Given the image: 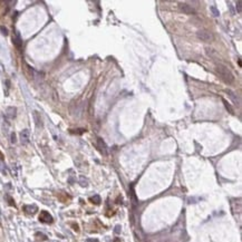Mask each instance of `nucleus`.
Masks as SVG:
<instances>
[{
    "mask_svg": "<svg viewBox=\"0 0 242 242\" xmlns=\"http://www.w3.org/2000/svg\"><path fill=\"white\" fill-rule=\"evenodd\" d=\"M225 93L228 94V96L232 100V102L234 103V105H236V106H240V104H241V100H240V97L235 94L234 92H232L231 89H227L225 91Z\"/></svg>",
    "mask_w": 242,
    "mask_h": 242,
    "instance_id": "39448f33",
    "label": "nucleus"
},
{
    "mask_svg": "<svg viewBox=\"0 0 242 242\" xmlns=\"http://www.w3.org/2000/svg\"><path fill=\"white\" fill-rule=\"evenodd\" d=\"M11 143H16V134L15 133L11 134Z\"/></svg>",
    "mask_w": 242,
    "mask_h": 242,
    "instance_id": "6ab92c4d",
    "label": "nucleus"
},
{
    "mask_svg": "<svg viewBox=\"0 0 242 242\" xmlns=\"http://www.w3.org/2000/svg\"><path fill=\"white\" fill-rule=\"evenodd\" d=\"M180 9H181V11H183L185 15H195L196 14V10H195L192 6H190L189 3H185V2H181V3H180Z\"/></svg>",
    "mask_w": 242,
    "mask_h": 242,
    "instance_id": "7ed1b4c3",
    "label": "nucleus"
},
{
    "mask_svg": "<svg viewBox=\"0 0 242 242\" xmlns=\"http://www.w3.org/2000/svg\"><path fill=\"white\" fill-rule=\"evenodd\" d=\"M210 10L212 11V14H213L214 17H218V16L220 15V12H219V10H218V8L215 7L214 5H213V6H211V7H210Z\"/></svg>",
    "mask_w": 242,
    "mask_h": 242,
    "instance_id": "4468645a",
    "label": "nucleus"
},
{
    "mask_svg": "<svg viewBox=\"0 0 242 242\" xmlns=\"http://www.w3.org/2000/svg\"><path fill=\"white\" fill-rule=\"evenodd\" d=\"M6 115H7L8 118H10V120H12V118H15L16 117V115H17V108L16 107H8L7 111H6Z\"/></svg>",
    "mask_w": 242,
    "mask_h": 242,
    "instance_id": "1a4fd4ad",
    "label": "nucleus"
},
{
    "mask_svg": "<svg viewBox=\"0 0 242 242\" xmlns=\"http://www.w3.org/2000/svg\"><path fill=\"white\" fill-rule=\"evenodd\" d=\"M196 36H198V38H199L200 40L205 41V43L213 40V35H212V32L209 31V30H207V29H201V30H199V31L196 32Z\"/></svg>",
    "mask_w": 242,
    "mask_h": 242,
    "instance_id": "f03ea898",
    "label": "nucleus"
},
{
    "mask_svg": "<svg viewBox=\"0 0 242 242\" xmlns=\"http://www.w3.org/2000/svg\"><path fill=\"white\" fill-rule=\"evenodd\" d=\"M241 5H242V2L241 1H236V3H235V9H236V11L240 14L241 12Z\"/></svg>",
    "mask_w": 242,
    "mask_h": 242,
    "instance_id": "dca6fc26",
    "label": "nucleus"
},
{
    "mask_svg": "<svg viewBox=\"0 0 242 242\" xmlns=\"http://www.w3.org/2000/svg\"><path fill=\"white\" fill-rule=\"evenodd\" d=\"M205 50H207V56H209L210 58H212L213 60H218V59H220L219 55H218V53H216V51H215L214 49L210 48V47H207V48H205Z\"/></svg>",
    "mask_w": 242,
    "mask_h": 242,
    "instance_id": "6e6552de",
    "label": "nucleus"
},
{
    "mask_svg": "<svg viewBox=\"0 0 242 242\" xmlns=\"http://www.w3.org/2000/svg\"><path fill=\"white\" fill-rule=\"evenodd\" d=\"M0 30L2 31V35H5V36H7V35H8V30H7V28H5L3 26H1V27H0Z\"/></svg>",
    "mask_w": 242,
    "mask_h": 242,
    "instance_id": "f3484780",
    "label": "nucleus"
},
{
    "mask_svg": "<svg viewBox=\"0 0 242 242\" xmlns=\"http://www.w3.org/2000/svg\"><path fill=\"white\" fill-rule=\"evenodd\" d=\"M97 147H98V150H100V152L103 154V155H105L106 156L107 154V146L106 144H105V142L102 140V138H97Z\"/></svg>",
    "mask_w": 242,
    "mask_h": 242,
    "instance_id": "423d86ee",
    "label": "nucleus"
},
{
    "mask_svg": "<svg viewBox=\"0 0 242 242\" xmlns=\"http://www.w3.org/2000/svg\"><path fill=\"white\" fill-rule=\"evenodd\" d=\"M24 210H25L26 213L35 214L36 212H37V210H38V207H36V205H25V207H24Z\"/></svg>",
    "mask_w": 242,
    "mask_h": 242,
    "instance_id": "9b49d317",
    "label": "nucleus"
},
{
    "mask_svg": "<svg viewBox=\"0 0 242 242\" xmlns=\"http://www.w3.org/2000/svg\"><path fill=\"white\" fill-rule=\"evenodd\" d=\"M12 41H14V45L18 48V49H20L22 46V41H21V38H20V35L17 32L16 35L12 37Z\"/></svg>",
    "mask_w": 242,
    "mask_h": 242,
    "instance_id": "9d476101",
    "label": "nucleus"
},
{
    "mask_svg": "<svg viewBox=\"0 0 242 242\" xmlns=\"http://www.w3.org/2000/svg\"><path fill=\"white\" fill-rule=\"evenodd\" d=\"M86 242H100V241H98L97 239H87Z\"/></svg>",
    "mask_w": 242,
    "mask_h": 242,
    "instance_id": "aec40b11",
    "label": "nucleus"
},
{
    "mask_svg": "<svg viewBox=\"0 0 242 242\" xmlns=\"http://www.w3.org/2000/svg\"><path fill=\"white\" fill-rule=\"evenodd\" d=\"M223 103H224V106H225V108L229 111V113H231V114H234V109H233V107L231 106L230 104H229L228 102L225 100H223Z\"/></svg>",
    "mask_w": 242,
    "mask_h": 242,
    "instance_id": "ddd939ff",
    "label": "nucleus"
},
{
    "mask_svg": "<svg viewBox=\"0 0 242 242\" xmlns=\"http://www.w3.org/2000/svg\"><path fill=\"white\" fill-rule=\"evenodd\" d=\"M39 221L43 222V223H51L53 222V216L47 211H41L40 214H39Z\"/></svg>",
    "mask_w": 242,
    "mask_h": 242,
    "instance_id": "20e7f679",
    "label": "nucleus"
},
{
    "mask_svg": "<svg viewBox=\"0 0 242 242\" xmlns=\"http://www.w3.org/2000/svg\"><path fill=\"white\" fill-rule=\"evenodd\" d=\"M91 201H92L93 203H95V204H100V195H94L93 198H91Z\"/></svg>",
    "mask_w": 242,
    "mask_h": 242,
    "instance_id": "2eb2a0df",
    "label": "nucleus"
},
{
    "mask_svg": "<svg viewBox=\"0 0 242 242\" xmlns=\"http://www.w3.org/2000/svg\"><path fill=\"white\" fill-rule=\"evenodd\" d=\"M215 71L218 73L219 77H220L224 83L227 84H232L234 82V75L232 74V71L229 69L227 66L223 64H218L215 66Z\"/></svg>",
    "mask_w": 242,
    "mask_h": 242,
    "instance_id": "f257e3e1",
    "label": "nucleus"
},
{
    "mask_svg": "<svg viewBox=\"0 0 242 242\" xmlns=\"http://www.w3.org/2000/svg\"><path fill=\"white\" fill-rule=\"evenodd\" d=\"M34 117H35V121H36V125L38 127H41L43 126V123H41V118H40V115L38 112H34Z\"/></svg>",
    "mask_w": 242,
    "mask_h": 242,
    "instance_id": "f8f14e48",
    "label": "nucleus"
},
{
    "mask_svg": "<svg viewBox=\"0 0 242 242\" xmlns=\"http://www.w3.org/2000/svg\"><path fill=\"white\" fill-rule=\"evenodd\" d=\"M121 232V225H116L115 228V233H120Z\"/></svg>",
    "mask_w": 242,
    "mask_h": 242,
    "instance_id": "a211bd4d",
    "label": "nucleus"
},
{
    "mask_svg": "<svg viewBox=\"0 0 242 242\" xmlns=\"http://www.w3.org/2000/svg\"><path fill=\"white\" fill-rule=\"evenodd\" d=\"M20 142L26 145L29 143V131L28 129H22L20 132Z\"/></svg>",
    "mask_w": 242,
    "mask_h": 242,
    "instance_id": "0eeeda50",
    "label": "nucleus"
}]
</instances>
